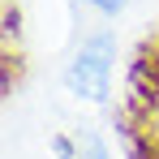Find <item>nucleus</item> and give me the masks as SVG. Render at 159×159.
Segmentation results:
<instances>
[{"label":"nucleus","mask_w":159,"mask_h":159,"mask_svg":"<svg viewBox=\"0 0 159 159\" xmlns=\"http://www.w3.org/2000/svg\"><path fill=\"white\" fill-rule=\"evenodd\" d=\"M107 60H112V39L99 34L90 43H82V52L73 56V69H69V82L73 90L86 95V99H99L107 86Z\"/></svg>","instance_id":"1"},{"label":"nucleus","mask_w":159,"mask_h":159,"mask_svg":"<svg viewBox=\"0 0 159 159\" xmlns=\"http://www.w3.org/2000/svg\"><path fill=\"white\" fill-rule=\"evenodd\" d=\"M90 4H99V9H103V13H112V9H120V4H125V0H90Z\"/></svg>","instance_id":"3"},{"label":"nucleus","mask_w":159,"mask_h":159,"mask_svg":"<svg viewBox=\"0 0 159 159\" xmlns=\"http://www.w3.org/2000/svg\"><path fill=\"white\" fill-rule=\"evenodd\" d=\"M133 90H138V99L159 103V52H146L138 60V69H133Z\"/></svg>","instance_id":"2"}]
</instances>
